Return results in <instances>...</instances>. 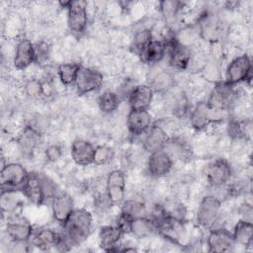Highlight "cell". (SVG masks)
Returning a JSON list of instances; mask_svg holds the SVG:
<instances>
[{
	"label": "cell",
	"mask_w": 253,
	"mask_h": 253,
	"mask_svg": "<svg viewBox=\"0 0 253 253\" xmlns=\"http://www.w3.org/2000/svg\"><path fill=\"white\" fill-rule=\"evenodd\" d=\"M30 172L20 163L10 162L2 166L0 182L2 190H20Z\"/></svg>",
	"instance_id": "cell-7"
},
{
	"label": "cell",
	"mask_w": 253,
	"mask_h": 253,
	"mask_svg": "<svg viewBox=\"0 0 253 253\" xmlns=\"http://www.w3.org/2000/svg\"><path fill=\"white\" fill-rule=\"evenodd\" d=\"M156 231V224L148 215L140 216L131 220L130 233L137 238H145Z\"/></svg>",
	"instance_id": "cell-30"
},
{
	"label": "cell",
	"mask_w": 253,
	"mask_h": 253,
	"mask_svg": "<svg viewBox=\"0 0 253 253\" xmlns=\"http://www.w3.org/2000/svg\"><path fill=\"white\" fill-rule=\"evenodd\" d=\"M24 91L27 96L31 98H39L44 95L43 83L36 78H31L26 81L24 85Z\"/></svg>",
	"instance_id": "cell-39"
},
{
	"label": "cell",
	"mask_w": 253,
	"mask_h": 253,
	"mask_svg": "<svg viewBox=\"0 0 253 253\" xmlns=\"http://www.w3.org/2000/svg\"><path fill=\"white\" fill-rule=\"evenodd\" d=\"M113 207L106 191L100 192L94 196V208L99 212H105Z\"/></svg>",
	"instance_id": "cell-41"
},
{
	"label": "cell",
	"mask_w": 253,
	"mask_h": 253,
	"mask_svg": "<svg viewBox=\"0 0 253 253\" xmlns=\"http://www.w3.org/2000/svg\"><path fill=\"white\" fill-rule=\"evenodd\" d=\"M152 40H153V36H152L151 30L144 28L137 31L133 36L132 43H131V47L135 52V54L140 57V55L148 46V44L152 42Z\"/></svg>",
	"instance_id": "cell-35"
},
{
	"label": "cell",
	"mask_w": 253,
	"mask_h": 253,
	"mask_svg": "<svg viewBox=\"0 0 253 253\" xmlns=\"http://www.w3.org/2000/svg\"><path fill=\"white\" fill-rule=\"evenodd\" d=\"M232 235L235 241V244L242 246H250L253 241V224L251 220L239 219L234 225Z\"/></svg>",
	"instance_id": "cell-28"
},
{
	"label": "cell",
	"mask_w": 253,
	"mask_h": 253,
	"mask_svg": "<svg viewBox=\"0 0 253 253\" xmlns=\"http://www.w3.org/2000/svg\"><path fill=\"white\" fill-rule=\"evenodd\" d=\"M126 128L133 136L143 135L153 125L148 110H130L126 117Z\"/></svg>",
	"instance_id": "cell-16"
},
{
	"label": "cell",
	"mask_w": 253,
	"mask_h": 253,
	"mask_svg": "<svg viewBox=\"0 0 253 253\" xmlns=\"http://www.w3.org/2000/svg\"><path fill=\"white\" fill-rule=\"evenodd\" d=\"M227 132L233 138H236V139L245 138L247 135L245 123L238 122V121L229 122L227 126Z\"/></svg>",
	"instance_id": "cell-40"
},
{
	"label": "cell",
	"mask_w": 253,
	"mask_h": 253,
	"mask_svg": "<svg viewBox=\"0 0 253 253\" xmlns=\"http://www.w3.org/2000/svg\"><path fill=\"white\" fill-rule=\"evenodd\" d=\"M198 32L200 37L211 43H216L222 37V24L213 13L205 12L198 20Z\"/></svg>",
	"instance_id": "cell-9"
},
{
	"label": "cell",
	"mask_w": 253,
	"mask_h": 253,
	"mask_svg": "<svg viewBox=\"0 0 253 253\" xmlns=\"http://www.w3.org/2000/svg\"><path fill=\"white\" fill-rule=\"evenodd\" d=\"M60 239V232L55 231L52 228L44 227L38 230H34L30 242L35 247L47 251L52 248L56 249Z\"/></svg>",
	"instance_id": "cell-25"
},
{
	"label": "cell",
	"mask_w": 253,
	"mask_h": 253,
	"mask_svg": "<svg viewBox=\"0 0 253 253\" xmlns=\"http://www.w3.org/2000/svg\"><path fill=\"white\" fill-rule=\"evenodd\" d=\"M163 41L167 47L170 66L176 70L187 69L192 61V51L190 47L186 43L181 42L175 35H170Z\"/></svg>",
	"instance_id": "cell-2"
},
{
	"label": "cell",
	"mask_w": 253,
	"mask_h": 253,
	"mask_svg": "<svg viewBox=\"0 0 253 253\" xmlns=\"http://www.w3.org/2000/svg\"><path fill=\"white\" fill-rule=\"evenodd\" d=\"M221 202L213 195L205 196L200 202L196 213V221L203 228H211L216 221Z\"/></svg>",
	"instance_id": "cell-6"
},
{
	"label": "cell",
	"mask_w": 253,
	"mask_h": 253,
	"mask_svg": "<svg viewBox=\"0 0 253 253\" xmlns=\"http://www.w3.org/2000/svg\"><path fill=\"white\" fill-rule=\"evenodd\" d=\"M20 190H2L1 191V209L2 212L14 211L20 204V199L17 196V192Z\"/></svg>",
	"instance_id": "cell-36"
},
{
	"label": "cell",
	"mask_w": 253,
	"mask_h": 253,
	"mask_svg": "<svg viewBox=\"0 0 253 253\" xmlns=\"http://www.w3.org/2000/svg\"><path fill=\"white\" fill-rule=\"evenodd\" d=\"M98 107L100 111L104 114H112L118 110L121 104V97L118 93L114 91L103 92L97 100Z\"/></svg>",
	"instance_id": "cell-32"
},
{
	"label": "cell",
	"mask_w": 253,
	"mask_h": 253,
	"mask_svg": "<svg viewBox=\"0 0 253 253\" xmlns=\"http://www.w3.org/2000/svg\"><path fill=\"white\" fill-rule=\"evenodd\" d=\"M41 141V133L32 126H26L19 133L18 143L26 152H32Z\"/></svg>",
	"instance_id": "cell-29"
},
{
	"label": "cell",
	"mask_w": 253,
	"mask_h": 253,
	"mask_svg": "<svg viewBox=\"0 0 253 253\" xmlns=\"http://www.w3.org/2000/svg\"><path fill=\"white\" fill-rule=\"evenodd\" d=\"M235 86L223 81H216L207 101L208 105L217 111L226 112L234 103L237 93Z\"/></svg>",
	"instance_id": "cell-5"
},
{
	"label": "cell",
	"mask_w": 253,
	"mask_h": 253,
	"mask_svg": "<svg viewBox=\"0 0 253 253\" xmlns=\"http://www.w3.org/2000/svg\"><path fill=\"white\" fill-rule=\"evenodd\" d=\"M252 61L248 54L244 53L234 57L226 66L224 81L235 86L241 82H251Z\"/></svg>",
	"instance_id": "cell-3"
},
{
	"label": "cell",
	"mask_w": 253,
	"mask_h": 253,
	"mask_svg": "<svg viewBox=\"0 0 253 253\" xmlns=\"http://www.w3.org/2000/svg\"><path fill=\"white\" fill-rule=\"evenodd\" d=\"M34 228L32 224L23 218H13L7 221L5 231L7 236L14 243H25L30 241Z\"/></svg>",
	"instance_id": "cell-20"
},
{
	"label": "cell",
	"mask_w": 253,
	"mask_h": 253,
	"mask_svg": "<svg viewBox=\"0 0 253 253\" xmlns=\"http://www.w3.org/2000/svg\"><path fill=\"white\" fill-rule=\"evenodd\" d=\"M208 250L210 252H228L235 245L232 232L224 227L211 229L207 237Z\"/></svg>",
	"instance_id": "cell-14"
},
{
	"label": "cell",
	"mask_w": 253,
	"mask_h": 253,
	"mask_svg": "<svg viewBox=\"0 0 253 253\" xmlns=\"http://www.w3.org/2000/svg\"><path fill=\"white\" fill-rule=\"evenodd\" d=\"M35 49V63L42 65L46 63L50 56V45L43 41L37 42L34 43Z\"/></svg>",
	"instance_id": "cell-37"
},
{
	"label": "cell",
	"mask_w": 253,
	"mask_h": 253,
	"mask_svg": "<svg viewBox=\"0 0 253 253\" xmlns=\"http://www.w3.org/2000/svg\"><path fill=\"white\" fill-rule=\"evenodd\" d=\"M226 112L217 111L211 108L207 101L199 102L192 111H190V124L196 130H203L211 124L222 121Z\"/></svg>",
	"instance_id": "cell-4"
},
{
	"label": "cell",
	"mask_w": 253,
	"mask_h": 253,
	"mask_svg": "<svg viewBox=\"0 0 253 253\" xmlns=\"http://www.w3.org/2000/svg\"><path fill=\"white\" fill-rule=\"evenodd\" d=\"M95 146L88 140L76 138L70 146V156L75 164L88 166L94 164Z\"/></svg>",
	"instance_id": "cell-19"
},
{
	"label": "cell",
	"mask_w": 253,
	"mask_h": 253,
	"mask_svg": "<svg viewBox=\"0 0 253 253\" xmlns=\"http://www.w3.org/2000/svg\"><path fill=\"white\" fill-rule=\"evenodd\" d=\"M173 158L165 149L149 153L147 160V171L153 178L166 176L172 169Z\"/></svg>",
	"instance_id": "cell-15"
},
{
	"label": "cell",
	"mask_w": 253,
	"mask_h": 253,
	"mask_svg": "<svg viewBox=\"0 0 253 253\" xmlns=\"http://www.w3.org/2000/svg\"><path fill=\"white\" fill-rule=\"evenodd\" d=\"M121 213L129 217L130 219H134L140 216L147 215V211L144 203L136 199L125 200L122 203Z\"/></svg>",
	"instance_id": "cell-33"
},
{
	"label": "cell",
	"mask_w": 253,
	"mask_h": 253,
	"mask_svg": "<svg viewBox=\"0 0 253 253\" xmlns=\"http://www.w3.org/2000/svg\"><path fill=\"white\" fill-rule=\"evenodd\" d=\"M153 95V90L147 84H138L129 89L126 100L130 110H148L152 103Z\"/></svg>",
	"instance_id": "cell-17"
},
{
	"label": "cell",
	"mask_w": 253,
	"mask_h": 253,
	"mask_svg": "<svg viewBox=\"0 0 253 253\" xmlns=\"http://www.w3.org/2000/svg\"><path fill=\"white\" fill-rule=\"evenodd\" d=\"M183 2L180 1H162L159 3V10L165 23L168 25L169 29L173 32L175 26L179 21V14L183 8Z\"/></svg>",
	"instance_id": "cell-27"
},
{
	"label": "cell",
	"mask_w": 253,
	"mask_h": 253,
	"mask_svg": "<svg viewBox=\"0 0 253 253\" xmlns=\"http://www.w3.org/2000/svg\"><path fill=\"white\" fill-rule=\"evenodd\" d=\"M44 155L49 162H55L62 156V149L58 144H50L45 148Z\"/></svg>",
	"instance_id": "cell-43"
},
{
	"label": "cell",
	"mask_w": 253,
	"mask_h": 253,
	"mask_svg": "<svg viewBox=\"0 0 253 253\" xmlns=\"http://www.w3.org/2000/svg\"><path fill=\"white\" fill-rule=\"evenodd\" d=\"M164 149L169 153V155L172 158L176 157L177 159H180V160H186V159H191V156H192V150L190 146L182 138L170 137Z\"/></svg>",
	"instance_id": "cell-31"
},
{
	"label": "cell",
	"mask_w": 253,
	"mask_h": 253,
	"mask_svg": "<svg viewBox=\"0 0 253 253\" xmlns=\"http://www.w3.org/2000/svg\"><path fill=\"white\" fill-rule=\"evenodd\" d=\"M125 233L122 229L115 225H104L99 230V245L100 247L107 252L120 251L119 244L122 236Z\"/></svg>",
	"instance_id": "cell-24"
},
{
	"label": "cell",
	"mask_w": 253,
	"mask_h": 253,
	"mask_svg": "<svg viewBox=\"0 0 253 253\" xmlns=\"http://www.w3.org/2000/svg\"><path fill=\"white\" fill-rule=\"evenodd\" d=\"M50 203L52 216L54 220L62 226L74 210L73 199L65 192H58L51 199Z\"/></svg>",
	"instance_id": "cell-18"
},
{
	"label": "cell",
	"mask_w": 253,
	"mask_h": 253,
	"mask_svg": "<svg viewBox=\"0 0 253 253\" xmlns=\"http://www.w3.org/2000/svg\"><path fill=\"white\" fill-rule=\"evenodd\" d=\"M206 176L209 184L211 187H223L228 184L232 176L231 165L223 158H216L207 166Z\"/></svg>",
	"instance_id": "cell-11"
},
{
	"label": "cell",
	"mask_w": 253,
	"mask_h": 253,
	"mask_svg": "<svg viewBox=\"0 0 253 253\" xmlns=\"http://www.w3.org/2000/svg\"><path fill=\"white\" fill-rule=\"evenodd\" d=\"M165 55H167V47L164 41L153 39L140 55V59L144 63L152 66L160 62Z\"/></svg>",
	"instance_id": "cell-26"
},
{
	"label": "cell",
	"mask_w": 253,
	"mask_h": 253,
	"mask_svg": "<svg viewBox=\"0 0 253 253\" xmlns=\"http://www.w3.org/2000/svg\"><path fill=\"white\" fill-rule=\"evenodd\" d=\"M63 233L72 246L80 245L91 234L93 228V215L86 209H74L62 225Z\"/></svg>",
	"instance_id": "cell-1"
},
{
	"label": "cell",
	"mask_w": 253,
	"mask_h": 253,
	"mask_svg": "<svg viewBox=\"0 0 253 253\" xmlns=\"http://www.w3.org/2000/svg\"><path fill=\"white\" fill-rule=\"evenodd\" d=\"M23 197H25L30 203L36 206H42L46 202V197L43 190L42 174L31 172L20 189Z\"/></svg>",
	"instance_id": "cell-12"
},
{
	"label": "cell",
	"mask_w": 253,
	"mask_h": 253,
	"mask_svg": "<svg viewBox=\"0 0 253 253\" xmlns=\"http://www.w3.org/2000/svg\"><path fill=\"white\" fill-rule=\"evenodd\" d=\"M80 67L81 65L75 62H66L59 64L57 67V75L60 82L65 86L74 84Z\"/></svg>",
	"instance_id": "cell-34"
},
{
	"label": "cell",
	"mask_w": 253,
	"mask_h": 253,
	"mask_svg": "<svg viewBox=\"0 0 253 253\" xmlns=\"http://www.w3.org/2000/svg\"><path fill=\"white\" fill-rule=\"evenodd\" d=\"M147 85L153 92H166L174 86V78L165 69L152 65L147 73Z\"/></svg>",
	"instance_id": "cell-22"
},
{
	"label": "cell",
	"mask_w": 253,
	"mask_h": 253,
	"mask_svg": "<svg viewBox=\"0 0 253 253\" xmlns=\"http://www.w3.org/2000/svg\"><path fill=\"white\" fill-rule=\"evenodd\" d=\"M67 10V27L69 32L76 38H80L87 29L88 14L86 2L70 1Z\"/></svg>",
	"instance_id": "cell-8"
},
{
	"label": "cell",
	"mask_w": 253,
	"mask_h": 253,
	"mask_svg": "<svg viewBox=\"0 0 253 253\" xmlns=\"http://www.w3.org/2000/svg\"><path fill=\"white\" fill-rule=\"evenodd\" d=\"M173 114L177 117H184L189 112V105L188 100L185 97V95L180 94V96L175 100V103L173 104L172 108Z\"/></svg>",
	"instance_id": "cell-42"
},
{
	"label": "cell",
	"mask_w": 253,
	"mask_h": 253,
	"mask_svg": "<svg viewBox=\"0 0 253 253\" xmlns=\"http://www.w3.org/2000/svg\"><path fill=\"white\" fill-rule=\"evenodd\" d=\"M143 148L149 153L164 149L170 139L166 130L162 126L154 124L143 134Z\"/></svg>",
	"instance_id": "cell-21"
},
{
	"label": "cell",
	"mask_w": 253,
	"mask_h": 253,
	"mask_svg": "<svg viewBox=\"0 0 253 253\" xmlns=\"http://www.w3.org/2000/svg\"><path fill=\"white\" fill-rule=\"evenodd\" d=\"M105 191L113 206L121 205L125 201L126 176L122 170L115 169L108 174Z\"/></svg>",
	"instance_id": "cell-13"
},
{
	"label": "cell",
	"mask_w": 253,
	"mask_h": 253,
	"mask_svg": "<svg viewBox=\"0 0 253 253\" xmlns=\"http://www.w3.org/2000/svg\"><path fill=\"white\" fill-rule=\"evenodd\" d=\"M35 63L34 43L29 39H22L18 42L13 58L14 67L18 70H24Z\"/></svg>",
	"instance_id": "cell-23"
},
{
	"label": "cell",
	"mask_w": 253,
	"mask_h": 253,
	"mask_svg": "<svg viewBox=\"0 0 253 253\" xmlns=\"http://www.w3.org/2000/svg\"><path fill=\"white\" fill-rule=\"evenodd\" d=\"M103 74L94 68L81 66L74 86L79 96L97 91L103 84Z\"/></svg>",
	"instance_id": "cell-10"
},
{
	"label": "cell",
	"mask_w": 253,
	"mask_h": 253,
	"mask_svg": "<svg viewBox=\"0 0 253 253\" xmlns=\"http://www.w3.org/2000/svg\"><path fill=\"white\" fill-rule=\"evenodd\" d=\"M115 156V150L107 145H98L95 147L94 164L102 165L110 162Z\"/></svg>",
	"instance_id": "cell-38"
}]
</instances>
